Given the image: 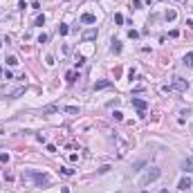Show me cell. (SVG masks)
<instances>
[{"mask_svg": "<svg viewBox=\"0 0 193 193\" xmlns=\"http://www.w3.org/2000/svg\"><path fill=\"white\" fill-rule=\"evenodd\" d=\"M159 175H162V168L151 166V168H148V171L142 175V180H139V186H142V189H146L148 184H153L155 180H159Z\"/></svg>", "mask_w": 193, "mask_h": 193, "instance_id": "obj_1", "label": "cell"}, {"mask_svg": "<svg viewBox=\"0 0 193 193\" xmlns=\"http://www.w3.org/2000/svg\"><path fill=\"white\" fill-rule=\"evenodd\" d=\"M23 178H29L36 186H50V178H47L45 173H41V171H25Z\"/></svg>", "mask_w": 193, "mask_h": 193, "instance_id": "obj_2", "label": "cell"}, {"mask_svg": "<svg viewBox=\"0 0 193 193\" xmlns=\"http://www.w3.org/2000/svg\"><path fill=\"white\" fill-rule=\"evenodd\" d=\"M171 88H175V90H180V92H186L189 81H186V79H182V76H173V86Z\"/></svg>", "mask_w": 193, "mask_h": 193, "instance_id": "obj_3", "label": "cell"}, {"mask_svg": "<svg viewBox=\"0 0 193 193\" xmlns=\"http://www.w3.org/2000/svg\"><path fill=\"white\" fill-rule=\"evenodd\" d=\"M132 106L139 110V115H144V112H146V108H148V103L144 101V99H137V96H132Z\"/></svg>", "mask_w": 193, "mask_h": 193, "instance_id": "obj_4", "label": "cell"}, {"mask_svg": "<svg viewBox=\"0 0 193 193\" xmlns=\"http://www.w3.org/2000/svg\"><path fill=\"white\" fill-rule=\"evenodd\" d=\"M180 168H182L184 173H193V155L191 157H184L182 164H180Z\"/></svg>", "mask_w": 193, "mask_h": 193, "instance_id": "obj_5", "label": "cell"}, {"mask_svg": "<svg viewBox=\"0 0 193 193\" xmlns=\"http://www.w3.org/2000/svg\"><path fill=\"white\" fill-rule=\"evenodd\" d=\"M191 186H193L191 178H182V180L178 182V189H180V191H186V189H191Z\"/></svg>", "mask_w": 193, "mask_h": 193, "instance_id": "obj_6", "label": "cell"}, {"mask_svg": "<svg viewBox=\"0 0 193 193\" xmlns=\"http://www.w3.org/2000/svg\"><path fill=\"white\" fill-rule=\"evenodd\" d=\"M110 86H112L110 79H103V81H96L94 83V90H103V88H110Z\"/></svg>", "mask_w": 193, "mask_h": 193, "instance_id": "obj_7", "label": "cell"}, {"mask_svg": "<svg viewBox=\"0 0 193 193\" xmlns=\"http://www.w3.org/2000/svg\"><path fill=\"white\" fill-rule=\"evenodd\" d=\"M94 20H96L94 14H83L81 16V23H86V25H90V23H94Z\"/></svg>", "mask_w": 193, "mask_h": 193, "instance_id": "obj_8", "label": "cell"}, {"mask_svg": "<svg viewBox=\"0 0 193 193\" xmlns=\"http://www.w3.org/2000/svg\"><path fill=\"white\" fill-rule=\"evenodd\" d=\"M92 38H96V29H88V31H83V41H92Z\"/></svg>", "mask_w": 193, "mask_h": 193, "instance_id": "obj_9", "label": "cell"}, {"mask_svg": "<svg viewBox=\"0 0 193 193\" xmlns=\"http://www.w3.org/2000/svg\"><path fill=\"white\" fill-rule=\"evenodd\" d=\"M110 50H112V54H119V52H121V43L115 38V41H112V45H110Z\"/></svg>", "mask_w": 193, "mask_h": 193, "instance_id": "obj_10", "label": "cell"}, {"mask_svg": "<svg viewBox=\"0 0 193 193\" xmlns=\"http://www.w3.org/2000/svg\"><path fill=\"white\" fill-rule=\"evenodd\" d=\"M76 76H79V74H76L74 70H70V72L65 74V81H67V83H74V81H76Z\"/></svg>", "mask_w": 193, "mask_h": 193, "instance_id": "obj_11", "label": "cell"}, {"mask_svg": "<svg viewBox=\"0 0 193 193\" xmlns=\"http://www.w3.org/2000/svg\"><path fill=\"white\" fill-rule=\"evenodd\" d=\"M184 65H189V67H193V52H189L186 56H184Z\"/></svg>", "mask_w": 193, "mask_h": 193, "instance_id": "obj_12", "label": "cell"}, {"mask_svg": "<svg viewBox=\"0 0 193 193\" xmlns=\"http://www.w3.org/2000/svg\"><path fill=\"white\" fill-rule=\"evenodd\" d=\"M164 18H166V20H175V18H178V14H175L173 9H168L166 14H164Z\"/></svg>", "mask_w": 193, "mask_h": 193, "instance_id": "obj_13", "label": "cell"}, {"mask_svg": "<svg viewBox=\"0 0 193 193\" xmlns=\"http://www.w3.org/2000/svg\"><path fill=\"white\" fill-rule=\"evenodd\" d=\"M58 173H63V175H67V178H72V175H74V171H72V168H65V166L58 168Z\"/></svg>", "mask_w": 193, "mask_h": 193, "instance_id": "obj_14", "label": "cell"}, {"mask_svg": "<svg viewBox=\"0 0 193 193\" xmlns=\"http://www.w3.org/2000/svg\"><path fill=\"white\" fill-rule=\"evenodd\" d=\"M67 31H70V27H67V25H58V34H61V36H65Z\"/></svg>", "mask_w": 193, "mask_h": 193, "instance_id": "obj_15", "label": "cell"}, {"mask_svg": "<svg viewBox=\"0 0 193 193\" xmlns=\"http://www.w3.org/2000/svg\"><path fill=\"white\" fill-rule=\"evenodd\" d=\"M142 0H132V5H130V9H142Z\"/></svg>", "mask_w": 193, "mask_h": 193, "instance_id": "obj_16", "label": "cell"}, {"mask_svg": "<svg viewBox=\"0 0 193 193\" xmlns=\"http://www.w3.org/2000/svg\"><path fill=\"white\" fill-rule=\"evenodd\" d=\"M36 25H38V27L45 25V16H36Z\"/></svg>", "mask_w": 193, "mask_h": 193, "instance_id": "obj_17", "label": "cell"}, {"mask_svg": "<svg viewBox=\"0 0 193 193\" xmlns=\"http://www.w3.org/2000/svg\"><path fill=\"white\" fill-rule=\"evenodd\" d=\"M128 38H139V31H135V29H130V31H128Z\"/></svg>", "mask_w": 193, "mask_h": 193, "instance_id": "obj_18", "label": "cell"}, {"mask_svg": "<svg viewBox=\"0 0 193 193\" xmlns=\"http://www.w3.org/2000/svg\"><path fill=\"white\" fill-rule=\"evenodd\" d=\"M115 23H117V25H121V23H124V16H121V14H115Z\"/></svg>", "mask_w": 193, "mask_h": 193, "instance_id": "obj_19", "label": "cell"}, {"mask_svg": "<svg viewBox=\"0 0 193 193\" xmlns=\"http://www.w3.org/2000/svg\"><path fill=\"white\" fill-rule=\"evenodd\" d=\"M0 162H9V153H0Z\"/></svg>", "mask_w": 193, "mask_h": 193, "instance_id": "obj_20", "label": "cell"}, {"mask_svg": "<svg viewBox=\"0 0 193 193\" xmlns=\"http://www.w3.org/2000/svg\"><path fill=\"white\" fill-rule=\"evenodd\" d=\"M65 112H72V115H76V112H79V108H74V106H67V108H65Z\"/></svg>", "mask_w": 193, "mask_h": 193, "instance_id": "obj_21", "label": "cell"}, {"mask_svg": "<svg viewBox=\"0 0 193 193\" xmlns=\"http://www.w3.org/2000/svg\"><path fill=\"white\" fill-rule=\"evenodd\" d=\"M112 117L117 119V121H121V119H124V115H121V112H119V110H115V115H112Z\"/></svg>", "mask_w": 193, "mask_h": 193, "instance_id": "obj_22", "label": "cell"}, {"mask_svg": "<svg viewBox=\"0 0 193 193\" xmlns=\"http://www.w3.org/2000/svg\"><path fill=\"white\" fill-rule=\"evenodd\" d=\"M7 63H9V65H16V63H18V58H16V56H9V58H7Z\"/></svg>", "mask_w": 193, "mask_h": 193, "instance_id": "obj_23", "label": "cell"}, {"mask_svg": "<svg viewBox=\"0 0 193 193\" xmlns=\"http://www.w3.org/2000/svg\"><path fill=\"white\" fill-rule=\"evenodd\" d=\"M45 63H47V65H54V63H56V61H54V56L50 54V56H47V58H45Z\"/></svg>", "mask_w": 193, "mask_h": 193, "instance_id": "obj_24", "label": "cell"}, {"mask_svg": "<svg viewBox=\"0 0 193 193\" xmlns=\"http://www.w3.org/2000/svg\"><path fill=\"white\" fill-rule=\"evenodd\" d=\"M168 36H171V38H178L180 31H178V29H171V31H168Z\"/></svg>", "mask_w": 193, "mask_h": 193, "instance_id": "obj_25", "label": "cell"}, {"mask_svg": "<svg viewBox=\"0 0 193 193\" xmlns=\"http://www.w3.org/2000/svg\"><path fill=\"white\" fill-rule=\"evenodd\" d=\"M38 43H47V34H41V36H38Z\"/></svg>", "mask_w": 193, "mask_h": 193, "instance_id": "obj_26", "label": "cell"}, {"mask_svg": "<svg viewBox=\"0 0 193 193\" xmlns=\"http://www.w3.org/2000/svg\"><path fill=\"white\" fill-rule=\"evenodd\" d=\"M47 153H56V146H54V144H47Z\"/></svg>", "mask_w": 193, "mask_h": 193, "instance_id": "obj_27", "label": "cell"}, {"mask_svg": "<svg viewBox=\"0 0 193 193\" xmlns=\"http://www.w3.org/2000/svg\"><path fill=\"white\" fill-rule=\"evenodd\" d=\"M61 193H70V189H67V186H61Z\"/></svg>", "mask_w": 193, "mask_h": 193, "instance_id": "obj_28", "label": "cell"}, {"mask_svg": "<svg viewBox=\"0 0 193 193\" xmlns=\"http://www.w3.org/2000/svg\"><path fill=\"white\" fill-rule=\"evenodd\" d=\"M186 25H189V27H191V29H193V20H186Z\"/></svg>", "mask_w": 193, "mask_h": 193, "instance_id": "obj_29", "label": "cell"}]
</instances>
